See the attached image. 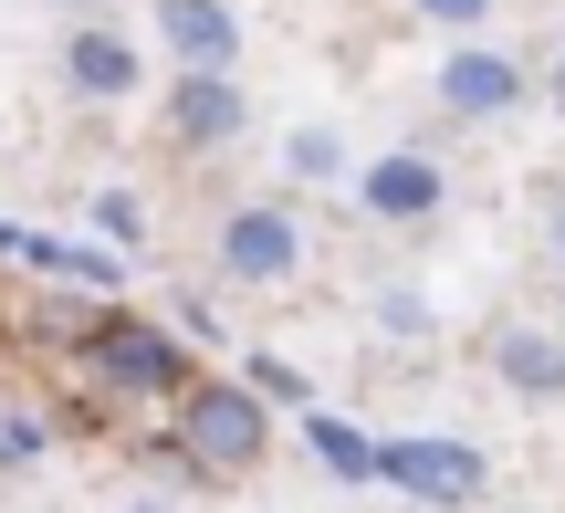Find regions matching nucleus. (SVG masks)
Instances as JSON below:
<instances>
[{"instance_id": "nucleus-1", "label": "nucleus", "mask_w": 565, "mask_h": 513, "mask_svg": "<svg viewBox=\"0 0 565 513\" xmlns=\"http://www.w3.org/2000/svg\"><path fill=\"white\" fill-rule=\"evenodd\" d=\"M179 451L210 461V472H252V461L273 451V409L242 377H189L179 388Z\"/></svg>"}, {"instance_id": "nucleus-2", "label": "nucleus", "mask_w": 565, "mask_h": 513, "mask_svg": "<svg viewBox=\"0 0 565 513\" xmlns=\"http://www.w3.org/2000/svg\"><path fill=\"white\" fill-rule=\"evenodd\" d=\"M74 356H84V377H95V388H116V398H179V388H189L179 335L137 325V314H105V325L84 335Z\"/></svg>"}, {"instance_id": "nucleus-3", "label": "nucleus", "mask_w": 565, "mask_h": 513, "mask_svg": "<svg viewBox=\"0 0 565 513\" xmlns=\"http://www.w3.org/2000/svg\"><path fill=\"white\" fill-rule=\"evenodd\" d=\"M377 482H398L408 503H482V451L471 440H377Z\"/></svg>"}, {"instance_id": "nucleus-4", "label": "nucleus", "mask_w": 565, "mask_h": 513, "mask_svg": "<svg viewBox=\"0 0 565 513\" xmlns=\"http://www.w3.org/2000/svg\"><path fill=\"white\" fill-rule=\"evenodd\" d=\"M294 263H303V231H294L282 200H242L221 221V272L231 284H294Z\"/></svg>"}, {"instance_id": "nucleus-5", "label": "nucleus", "mask_w": 565, "mask_h": 513, "mask_svg": "<svg viewBox=\"0 0 565 513\" xmlns=\"http://www.w3.org/2000/svg\"><path fill=\"white\" fill-rule=\"evenodd\" d=\"M158 42L179 53V74H231L242 21H231V0H158Z\"/></svg>"}, {"instance_id": "nucleus-6", "label": "nucleus", "mask_w": 565, "mask_h": 513, "mask_svg": "<svg viewBox=\"0 0 565 513\" xmlns=\"http://www.w3.org/2000/svg\"><path fill=\"white\" fill-rule=\"evenodd\" d=\"M168 137L179 147H231L242 137V84L231 74H179L168 84Z\"/></svg>"}, {"instance_id": "nucleus-7", "label": "nucleus", "mask_w": 565, "mask_h": 513, "mask_svg": "<svg viewBox=\"0 0 565 513\" xmlns=\"http://www.w3.org/2000/svg\"><path fill=\"white\" fill-rule=\"evenodd\" d=\"M356 200H366V221H398V231H408V221H429L450 189H440V168H429V158H377V168L356 179Z\"/></svg>"}, {"instance_id": "nucleus-8", "label": "nucleus", "mask_w": 565, "mask_h": 513, "mask_svg": "<svg viewBox=\"0 0 565 513\" xmlns=\"http://www.w3.org/2000/svg\"><path fill=\"white\" fill-rule=\"evenodd\" d=\"M492 377H503L513 398H565V335L503 325V335H492Z\"/></svg>"}, {"instance_id": "nucleus-9", "label": "nucleus", "mask_w": 565, "mask_h": 513, "mask_svg": "<svg viewBox=\"0 0 565 513\" xmlns=\"http://www.w3.org/2000/svg\"><path fill=\"white\" fill-rule=\"evenodd\" d=\"M440 105L450 116H513V105H524V74H513L503 53H450L440 63Z\"/></svg>"}, {"instance_id": "nucleus-10", "label": "nucleus", "mask_w": 565, "mask_h": 513, "mask_svg": "<svg viewBox=\"0 0 565 513\" xmlns=\"http://www.w3.org/2000/svg\"><path fill=\"white\" fill-rule=\"evenodd\" d=\"M63 84L74 95H137V42L126 32H74L63 42Z\"/></svg>"}, {"instance_id": "nucleus-11", "label": "nucleus", "mask_w": 565, "mask_h": 513, "mask_svg": "<svg viewBox=\"0 0 565 513\" xmlns=\"http://www.w3.org/2000/svg\"><path fill=\"white\" fill-rule=\"evenodd\" d=\"M315 451H324L335 482H377V440H356L345 419H324V409H315Z\"/></svg>"}, {"instance_id": "nucleus-12", "label": "nucleus", "mask_w": 565, "mask_h": 513, "mask_svg": "<svg viewBox=\"0 0 565 513\" xmlns=\"http://www.w3.org/2000/svg\"><path fill=\"white\" fill-rule=\"evenodd\" d=\"M42 461V419L32 409H0V472H32Z\"/></svg>"}, {"instance_id": "nucleus-13", "label": "nucleus", "mask_w": 565, "mask_h": 513, "mask_svg": "<svg viewBox=\"0 0 565 513\" xmlns=\"http://www.w3.org/2000/svg\"><path fill=\"white\" fill-rule=\"evenodd\" d=\"M95 231H105V242H137V200H126V189H105V200H95Z\"/></svg>"}, {"instance_id": "nucleus-14", "label": "nucleus", "mask_w": 565, "mask_h": 513, "mask_svg": "<svg viewBox=\"0 0 565 513\" xmlns=\"http://www.w3.org/2000/svg\"><path fill=\"white\" fill-rule=\"evenodd\" d=\"M242 388H252V398H303V377L282 367V356H252V377H242Z\"/></svg>"}, {"instance_id": "nucleus-15", "label": "nucleus", "mask_w": 565, "mask_h": 513, "mask_svg": "<svg viewBox=\"0 0 565 513\" xmlns=\"http://www.w3.org/2000/svg\"><path fill=\"white\" fill-rule=\"evenodd\" d=\"M294 168L303 179H335V137H294Z\"/></svg>"}, {"instance_id": "nucleus-16", "label": "nucleus", "mask_w": 565, "mask_h": 513, "mask_svg": "<svg viewBox=\"0 0 565 513\" xmlns=\"http://www.w3.org/2000/svg\"><path fill=\"white\" fill-rule=\"evenodd\" d=\"M419 11H429V21H450V32H471V21H482L492 0H419Z\"/></svg>"}, {"instance_id": "nucleus-17", "label": "nucleus", "mask_w": 565, "mask_h": 513, "mask_svg": "<svg viewBox=\"0 0 565 513\" xmlns=\"http://www.w3.org/2000/svg\"><path fill=\"white\" fill-rule=\"evenodd\" d=\"M545 242H555V252H565V189H555V210H545Z\"/></svg>"}, {"instance_id": "nucleus-18", "label": "nucleus", "mask_w": 565, "mask_h": 513, "mask_svg": "<svg viewBox=\"0 0 565 513\" xmlns=\"http://www.w3.org/2000/svg\"><path fill=\"white\" fill-rule=\"evenodd\" d=\"M126 513H158V503H126Z\"/></svg>"}, {"instance_id": "nucleus-19", "label": "nucleus", "mask_w": 565, "mask_h": 513, "mask_svg": "<svg viewBox=\"0 0 565 513\" xmlns=\"http://www.w3.org/2000/svg\"><path fill=\"white\" fill-rule=\"evenodd\" d=\"M555 84H565V74H555Z\"/></svg>"}]
</instances>
